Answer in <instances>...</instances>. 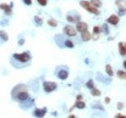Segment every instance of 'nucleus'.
<instances>
[{
    "label": "nucleus",
    "mask_w": 126,
    "mask_h": 118,
    "mask_svg": "<svg viewBox=\"0 0 126 118\" xmlns=\"http://www.w3.org/2000/svg\"><path fill=\"white\" fill-rule=\"evenodd\" d=\"M12 59L23 63V65H26V63H30V61H31V54L28 51H25V52H21V54H14Z\"/></svg>",
    "instance_id": "1"
},
{
    "label": "nucleus",
    "mask_w": 126,
    "mask_h": 118,
    "mask_svg": "<svg viewBox=\"0 0 126 118\" xmlns=\"http://www.w3.org/2000/svg\"><path fill=\"white\" fill-rule=\"evenodd\" d=\"M80 5L84 7L88 12H91V13H93V15H100V11H99V9H95L89 1H86V0H82V1H80Z\"/></svg>",
    "instance_id": "2"
},
{
    "label": "nucleus",
    "mask_w": 126,
    "mask_h": 118,
    "mask_svg": "<svg viewBox=\"0 0 126 118\" xmlns=\"http://www.w3.org/2000/svg\"><path fill=\"white\" fill-rule=\"evenodd\" d=\"M58 89V84L55 82H44L43 83V90L45 93H53Z\"/></svg>",
    "instance_id": "3"
},
{
    "label": "nucleus",
    "mask_w": 126,
    "mask_h": 118,
    "mask_svg": "<svg viewBox=\"0 0 126 118\" xmlns=\"http://www.w3.org/2000/svg\"><path fill=\"white\" fill-rule=\"evenodd\" d=\"M66 21L70 22V23H79L81 21V16L77 12H70L66 16Z\"/></svg>",
    "instance_id": "4"
},
{
    "label": "nucleus",
    "mask_w": 126,
    "mask_h": 118,
    "mask_svg": "<svg viewBox=\"0 0 126 118\" xmlns=\"http://www.w3.org/2000/svg\"><path fill=\"white\" fill-rule=\"evenodd\" d=\"M26 90H27V86H26L25 84H18V85H16V86L12 89V91H11V96H12V99H15L16 95L20 94L21 91H26Z\"/></svg>",
    "instance_id": "5"
},
{
    "label": "nucleus",
    "mask_w": 126,
    "mask_h": 118,
    "mask_svg": "<svg viewBox=\"0 0 126 118\" xmlns=\"http://www.w3.org/2000/svg\"><path fill=\"white\" fill-rule=\"evenodd\" d=\"M56 76L59 77V79H61V80H65V79H67L69 77V70L65 67V68H59L58 71H56Z\"/></svg>",
    "instance_id": "6"
},
{
    "label": "nucleus",
    "mask_w": 126,
    "mask_h": 118,
    "mask_svg": "<svg viewBox=\"0 0 126 118\" xmlns=\"http://www.w3.org/2000/svg\"><path fill=\"white\" fill-rule=\"evenodd\" d=\"M64 33H65L66 35H69V37H75V35L77 34V31H76V28L72 27V26H65V27H64Z\"/></svg>",
    "instance_id": "7"
},
{
    "label": "nucleus",
    "mask_w": 126,
    "mask_h": 118,
    "mask_svg": "<svg viewBox=\"0 0 126 118\" xmlns=\"http://www.w3.org/2000/svg\"><path fill=\"white\" fill-rule=\"evenodd\" d=\"M28 97H30V94H28V91L26 90V91H21L20 94H17V95H16V97H15L14 100H17V101L22 102V101L27 100Z\"/></svg>",
    "instance_id": "8"
},
{
    "label": "nucleus",
    "mask_w": 126,
    "mask_h": 118,
    "mask_svg": "<svg viewBox=\"0 0 126 118\" xmlns=\"http://www.w3.org/2000/svg\"><path fill=\"white\" fill-rule=\"evenodd\" d=\"M33 104H34V100H33L32 97H28L27 100H25V101L20 102V105H21V107H22L23 110H27V108H30L31 106H33Z\"/></svg>",
    "instance_id": "9"
},
{
    "label": "nucleus",
    "mask_w": 126,
    "mask_h": 118,
    "mask_svg": "<svg viewBox=\"0 0 126 118\" xmlns=\"http://www.w3.org/2000/svg\"><path fill=\"white\" fill-rule=\"evenodd\" d=\"M12 2L10 4V5H7V4H0V9L4 11V13L5 15H11L12 13Z\"/></svg>",
    "instance_id": "10"
},
{
    "label": "nucleus",
    "mask_w": 126,
    "mask_h": 118,
    "mask_svg": "<svg viewBox=\"0 0 126 118\" xmlns=\"http://www.w3.org/2000/svg\"><path fill=\"white\" fill-rule=\"evenodd\" d=\"M119 21H120V18H119L118 15H110V16L107 18V22H108L109 24H111V26H116V24L119 23Z\"/></svg>",
    "instance_id": "11"
},
{
    "label": "nucleus",
    "mask_w": 126,
    "mask_h": 118,
    "mask_svg": "<svg viewBox=\"0 0 126 118\" xmlns=\"http://www.w3.org/2000/svg\"><path fill=\"white\" fill-rule=\"evenodd\" d=\"M75 28H76V31H77V32H80V33H81V32H83V31H87V29H88V24H87L86 22L80 21L79 23H76V27H75Z\"/></svg>",
    "instance_id": "12"
},
{
    "label": "nucleus",
    "mask_w": 126,
    "mask_h": 118,
    "mask_svg": "<svg viewBox=\"0 0 126 118\" xmlns=\"http://www.w3.org/2000/svg\"><path fill=\"white\" fill-rule=\"evenodd\" d=\"M45 113H47V108H34L33 111V116L37 118H43Z\"/></svg>",
    "instance_id": "13"
},
{
    "label": "nucleus",
    "mask_w": 126,
    "mask_h": 118,
    "mask_svg": "<svg viewBox=\"0 0 126 118\" xmlns=\"http://www.w3.org/2000/svg\"><path fill=\"white\" fill-rule=\"evenodd\" d=\"M81 38L83 41H88V40L92 39V34L89 33V31L87 29V31H83V32H81Z\"/></svg>",
    "instance_id": "14"
},
{
    "label": "nucleus",
    "mask_w": 126,
    "mask_h": 118,
    "mask_svg": "<svg viewBox=\"0 0 126 118\" xmlns=\"http://www.w3.org/2000/svg\"><path fill=\"white\" fill-rule=\"evenodd\" d=\"M100 33H102L100 27H99V26H94V27H93V38H94V39H98Z\"/></svg>",
    "instance_id": "15"
},
{
    "label": "nucleus",
    "mask_w": 126,
    "mask_h": 118,
    "mask_svg": "<svg viewBox=\"0 0 126 118\" xmlns=\"http://www.w3.org/2000/svg\"><path fill=\"white\" fill-rule=\"evenodd\" d=\"M119 52L121 56H125L126 55V45H125V41L123 43H119Z\"/></svg>",
    "instance_id": "16"
},
{
    "label": "nucleus",
    "mask_w": 126,
    "mask_h": 118,
    "mask_svg": "<svg viewBox=\"0 0 126 118\" xmlns=\"http://www.w3.org/2000/svg\"><path fill=\"white\" fill-rule=\"evenodd\" d=\"M105 72H107V74L109 76V78H111L113 76H114V71H113V67H111V65H105Z\"/></svg>",
    "instance_id": "17"
},
{
    "label": "nucleus",
    "mask_w": 126,
    "mask_h": 118,
    "mask_svg": "<svg viewBox=\"0 0 126 118\" xmlns=\"http://www.w3.org/2000/svg\"><path fill=\"white\" fill-rule=\"evenodd\" d=\"M61 40H63V35H60V34H59V35H56V37H55V41H56V44H58L60 47H65V46H64V41H65V40H64V41H61Z\"/></svg>",
    "instance_id": "18"
},
{
    "label": "nucleus",
    "mask_w": 126,
    "mask_h": 118,
    "mask_svg": "<svg viewBox=\"0 0 126 118\" xmlns=\"http://www.w3.org/2000/svg\"><path fill=\"white\" fill-rule=\"evenodd\" d=\"M74 107H76L79 110H83V108H86V102H83V101H76Z\"/></svg>",
    "instance_id": "19"
},
{
    "label": "nucleus",
    "mask_w": 126,
    "mask_h": 118,
    "mask_svg": "<svg viewBox=\"0 0 126 118\" xmlns=\"http://www.w3.org/2000/svg\"><path fill=\"white\" fill-rule=\"evenodd\" d=\"M89 2H91L95 9H99V7L102 6V1H100V0H91Z\"/></svg>",
    "instance_id": "20"
},
{
    "label": "nucleus",
    "mask_w": 126,
    "mask_h": 118,
    "mask_svg": "<svg viewBox=\"0 0 126 118\" xmlns=\"http://www.w3.org/2000/svg\"><path fill=\"white\" fill-rule=\"evenodd\" d=\"M0 38H1L2 41H7L9 40V35H7V33L5 31H0Z\"/></svg>",
    "instance_id": "21"
},
{
    "label": "nucleus",
    "mask_w": 126,
    "mask_h": 118,
    "mask_svg": "<svg viewBox=\"0 0 126 118\" xmlns=\"http://www.w3.org/2000/svg\"><path fill=\"white\" fill-rule=\"evenodd\" d=\"M89 90H91V94H92L93 96H100V90H99V89L92 88V89H89Z\"/></svg>",
    "instance_id": "22"
},
{
    "label": "nucleus",
    "mask_w": 126,
    "mask_h": 118,
    "mask_svg": "<svg viewBox=\"0 0 126 118\" xmlns=\"http://www.w3.org/2000/svg\"><path fill=\"white\" fill-rule=\"evenodd\" d=\"M97 78H99L98 80H100V82H104V83H110V82H111V79L109 78V77H108V78H103L100 73H98V74H97Z\"/></svg>",
    "instance_id": "23"
},
{
    "label": "nucleus",
    "mask_w": 126,
    "mask_h": 118,
    "mask_svg": "<svg viewBox=\"0 0 126 118\" xmlns=\"http://www.w3.org/2000/svg\"><path fill=\"white\" fill-rule=\"evenodd\" d=\"M34 23L37 24V26H42L43 24V20H42V17H39V16H34Z\"/></svg>",
    "instance_id": "24"
},
{
    "label": "nucleus",
    "mask_w": 126,
    "mask_h": 118,
    "mask_svg": "<svg viewBox=\"0 0 126 118\" xmlns=\"http://www.w3.org/2000/svg\"><path fill=\"white\" fill-rule=\"evenodd\" d=\"M100 29H102V32H103L105 35H109V28H108V24H103V26L100 27Z\"/></svg>",
    "instance_id": "25"
},
{
    "label": "nucleus",
    "mask_w": 126,
    "mask_h": 118,
    "mask_svg": "<svg viewBox=\"0 0 126 118\" xmlns=\"http://www.w3.org/2000/svg\"><path fill=\"white\" fill-rule=\"evenodd\" d=\"M64 46H66V47H74V43L71 41V40L69 39H65V41H64Z\"/></svg>",
    "instance_id": "26"
},
{
    "label": "nucleus",
    "mask_w": 126,
    "mask_h": 118,
    "mask_svg": "<svg viewBox=\"0 0 126 118\" xmlns=\"http://www.w3.org/2000/svg\"><path fill=\"white\" fill-rule=\"evenodd\" d=\"M116 74H118L119 79H123V80H124V79L126 78V73H125V71H123V70H121V71H118Z\"/></svg>",
    "instance_id": "27"
},
{
    "label": "nucleus",
    "mask_w": 126,
    "mask_h": 118,
    "mask_svg": "<svg viewBox=\"0 0 126 118\" xmlns=\"http://www.w3.org/2000/svg\"><path fill=\"white\" fill-rule=\"evenodd\" d=\"M47 23H48L50 27H56V26H58V22H56L55 20H53V18L48 20V21H47Z\"/></svg>",
    "instance_id": "28"
},
{
    "label": "nucleus",
    "mask_w": 126,
    "mask_h": 118,
    "mask_svg": "<svg viewBox=\"0 0 126 118\" xmlns=\"http://www.w3.org/2000/svg\"><path fill=\"white\" fill-rule=\"evenodd\" d=\"M92 108H93V110L95 108V110H100V111H104V107H103L102 105H99V104H93V105H92Z\"/></svg>",
    "instance_id": "29"
},
{
    "label": "nucleus",
    "mask_w": 126,
    "mask_h": 118,
    "mask_svg": "<svg viewBox=\"0 0 126 118\" xmlns=\"http://www.w3.org/2000/svg\"><path fill=\"white\" fill-rule=\"evenodd\" d=\"M86 86L88 88V89H92V88H94V84H93V79H89L87 83H86Z\"/></svg>",
    "instance_id": "30"
},
{
    "label": "nucleus",
    "mask_w": 126,
    "mask_h": 118,
    "mask_svg": "<svg viewBox=\"0 0 126 118\" xmlns=\"http://www.w3.org/2000/svg\"><path fill=\"white\" fill-rule=\"evenodd\" d=\"M119 15H120V16L125 15V5H121V6H119Z\"/></svg>",
    "instance_id": "31"
},
{
    "label": "nucleus",
    "mask_w": 126,
    "mask_h": 118,
    "mask_svg": "<svg viewBox=\"0 0 126 118\" xmlns=\"http://www.w3.org/2000/svg\"><path fill=\"white\" fill-rule=\"evenodd\" d=\"M37 1L41 6H47L48 5V0H37Z\"/></svg>",
    "instance_id": "32"
},
{
    "label": "nucleus",
    "mask_w": 126,
    "mask_h": 118,
    "mask_svg": "<svg viewBox=\"0 0 126 118\" xmlns=\"http://www.w3.org/2000/svg\"><path fill=\"white\" fill-rule=\"evenodd\" d=\"M22 1H23L26 5H28V6H30V5H32V0H22Z\"/></svg>",
    "instance_id": "33"
},
{
    "label": "nucleus",
    "mask_w": 126,
    "mask_h": 118,
    "mask_svg": "<svg viewBox=\"0 0 126 118\" xmlns=\"http://www.w3.org/2000/svg\"><path fill=\"white\" fill-rule=\"evenodd\" d=\"M123 107H124V104L123 102H119L118 104V110H123Z\"/></svg>",
    "instance_id": "34"
},
{
    "label": "nucleus",
    "mask_w": 126,
    "mask_h": 118,
    "mask_svg": "<svg viewBox=\"0 0 126 118\" xmlns=\"http://www.w3.org/2000/svg\"><path fill=\"white\" fill-rule=\"evenodd\" d=\"M115 118H126V117H125V115H120V113H119V115L115 116Z\"/></svg>",
    "instance_id": "35"
},
{
    "label": "nucleus",
    "mask_w": 126,
    "mask_h": 118,
    "mask_svg": "<svg viewBox=\"0 0 126 118\" xmlns=\"http://www.w3.org/2000/svg\"><path fill=\"white\" fill-rule=\"evenodd\" d=\"M82 97H83V96H82V94H79L76 99H77V101H81V99H82Z\"/></svg>",
    "instance_id": "36"
},
{
    "label": "nucleus",
    "mask_w": 126,
    "mask_h": 118,
    "mask_svg": "<svg viewBox=\"0 0 126 118\" xmlns=\"http://www.w3.org/2000/svg\"><path fill=\"white\" fill-rule=\"evenodd\" d=\"M25 44V39H20L18 40V45H23Z\"/></svg>",
    "instance_id": "37"
},
{
    "label": "nucleus",
    "mask_w": 126,
    "mask_h": 118,
    "mask_svg": "<svg viewBox=\"0 0 126 118\" xmlns=\"http://www.w3.org/2000/svg\"><path fill=\"white\" fill-rule=\"evenodd\" d=\"M110 102V97H105V104H109Z\"/></svg>",
    "instance_id": "38"
},
{
    "label": "nucleus",
    "mask_w": 126,
    "mask_h": 118,
    "mask_svg": "<svg viewBox=\"0 0 126 118\" xmlns=\"http://www.w3.org/2000/svg\"><path fill=\"white\" fill-rule=\"evenodd\" d=\"M67 118H77V117H76V116H74V115H70Z\"/></svg>",
    "instance_id": "39"
}]
</instances>
